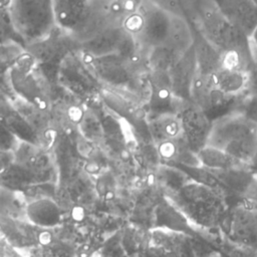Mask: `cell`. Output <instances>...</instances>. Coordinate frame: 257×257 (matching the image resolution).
<instances>
[{
	"label": "cell",
	"mask_w": 257,
	"mask_h": 257,
	"mask_svg": "<svg viewBox=\"0 0 257 257\" xmlns=\"http://www.w3.org/2000/svg\"><path fill=\"white\" fill-rule=\"evenodd\" d=\"M219 251L225 241L222 228L231 205L217 190L193 179L166 195Z\"/></svg>",
	"instance_id": "cell-1"
},
{
	"label": "cell",
	"mask_w": 257,
	"mask_h": 257,
	"mask_svg": "<svg viewBox=\"0 0 257 257\" xmlns=\"http://www.w3.org/2000/svg\"><path fill=\"white\" fill-rule=\"evenodd\" d=\"M190 23L220 52L222 65L249 71L254 62L250 38L224 16L216 0L207 2Z\"/></svg>",
	"instance_id": "cell-2"
},
{
	"label": "cell",
	"mask_w": 257,
	"mask_h": 257,
	"mask_svg": "<svg viewBox=\"0 0 257 257\" xmlns=\"http://www.w3.org/2000/svg\"><path fill=\"white\" fill-rule=\"evenodd\" d=\"M208 145L248 166L257 148V124L240 111L221 117L213 122Z\"/></svg>",
	"instance_id": "cell-3"
},
{
	"label": "cell",
	"mask_w": 257,
	"mask_h": 257,
	"mask_svg": "<svg viewBox=\"0 0 257 257\" xmlns=\"http://www.w3.org/2000/svg\"><path fill=\"white\" fill-rule=\"evenodd\" d=\"M7 13L13 30L29 42L47 38L57 27L53 0H9Z\"/></svg>",
	"instance_id": "cell-4"
},
{
	"label": "cell",
	"mask_w": 257,
	"mask_h": 257,
	"mask_svg": "<svg viewBox=\"0 0 257 257\" xmlns=\"http://www.w3.org/2000/svg\"><path fill=\"white\" fill-rule=\"evenodd\" d=\"M171 20L172 15L150 0H145L138 9L121 16V24L125 32L150 50L165 43Z\"/></svg>",
	"instance_id": "cell-5"
},
{
	"label": "cell",
	"mask_w": 257,
	"mask_h": 257,
	"mask_svg": "<svg viewBox=\"0 0 257 257\" xmlns=\"http://www.w3.org/2000/svg\"><path fill=\"white\" fill-rule=\"evenodd\" d=\"M222 233L239 254L257 255V217L248 199L230 208Z\"/></svg>",
	"instance_id": "cell-6"
},
{
	"label": "cell",
	"mask_w": 257,
	"mask_h": 257,
	"mask_svg": "<svg viewBox=\"0 0 257 257\" xmlns=\"http://www.w3.org/2000/svg\"><path fill=\"white\" fill-rule=\"evenodd\" d=\"M247 93L241 95L227 94L216 86L212 74L198 72L192 86L191 100L214 122L221 117L238 112Z\"/></svg>",
	"instance_id": "cell-7"
},
{
	"label": "cell",
	"mask_w": 257,
	"mask_h": 257,
	"mask_svg": "<svg viewBox=\"0 0 257 257\" xmlns=\"http://www.w3.org/2000/svg\"><path fill=\"white\" fill-rule=\"evenodd\" d=\"M210 171L214 180L212 188L220 192L231 207L244 199L253 198L257 188V175L248 166Z\"/></svg>",
	"instance_id": "cell-8"
},
{
	"label": "cell",
	"mask_w": 257,
	"mask_h": 257,
	"mask_svg": "<svg viewBox=\"0 0 257 257\" xmlns=\"http://www.w3.org/2000/svg\"><path fill=\"white\" fill-rule=\"evenodd\" d=\"M183 137L192 151L198 153L208 145L213 121L192 100H185L178 110Z\"/></svg>",
	"instance_id": "cell-9"
},
{
	"label": "cell",
	"mask_w": 257,
	"mask_h": 257,
	"mask_svg": "<svg viewBox=\"0 0 257 257\" xmlns=\"http://www.w3.org/2000/svg\"><path fill=\"white\" fill-rule=\"evenodd\" d=\"M198 73V64L194 47L188 49L169 70L174 94L181 100H191L192 86Z\"/></svg>",
	"instance_id": "cell-10"
},
{
	"label": "cell",
	"mask_w": 257,
	"mask_h": 257,
	"mask_svg": "<svg viewBox=\"0 0 257 257\" xmlns=\"http://www.w3.org/2000/svg\"><path fill=\"white\" fill-rule=\"evenodd\" d=\"M224 16L250 37L257 25V6L253 0H216Z\"/></svg>",
	"instance_id": "cell-11"
},
{
	"label": "cell",
	"mask_w": 257,
	"mask_h": 257,
	"mask_svg": "<svg viewBox=\"0 0 257 257\" xmlns=\"http://www.w3.org/2000/svg\"><path fill=\"white\" fill-rule=\"evenodd\" d=\"M191 26L193 29V47L197 59L198 72L211 75L222 66V56L195 26L192 24Z\"/></svg>",
	"instance_id": "cell-12"
},
{
	"label": "cell",
	"mask_w": 257,
	"mask_h": 257,
	"mask_svg": "<svg viewBox=\"0 0 257 257\" xmlns=\"http://www.w3.org/2000/svg\"><path fill=\"white\" fill-rule=\"evenodd\" d=\"M212 78L218 88L227 94L241 95L248 92V71L222 65L213 74Z\"/></svg>",
	"instance_id": "cell-13"
},
{
	"label": "cell",
	"mask_w": 257,
	"mask_h": 257,
	"mask_svg": "<svg viewBox=\"0 0 257 257\" xmlns=\"http://www.w3.org/2000/svg\"><path fill=\"white\" fill-rule=\"evenodd\" d=\"M200 166L210 170H226L247 166L225 151L207 145L197 153Z\"/></svg>",
	"instance_id": "cell-14"
},
{
	"label": "cell",
	"mask_w": 257,
	"mask_h": 257,
	"mask_svg": "<svg viewBox=\"0 0 257 257\" xmlns=\"http://www.w3.org/2000/svg\"><path fill=\"white\" fill-rule=\"evenodd\" d=\"M151 130L157 144L183 136L181 120L178 112H166L153 115Z\"/></svg>",
	"instance_id": "cell-15"
},
{
	"label": "cell",
	"mask_w": 257,
	"mask_h": 257,
	"mask_svg": "<svg viewBox=\"0 0 257 257\" xmlns=\"http://www.w3.org/2000/svg\"><path fill=\"white\" fill-rule=\"evenodd\" d=\"M170 15L192 21L199 10L210 0H150Z\"/></svg>",
	"instance_id": "cell-16"
},
{
	"label": "cell",
	"mask_w": 257,
	"mask_h": 257,
	"mask_svg": "<svg viewBox=\"0 0 257 257\" xmlns=\"http://www.w3.org/2000/svg\"><path fill=\"white\" fill-rule=\"evenodd\" d=\"M239 111L257 124V93L248 92Z\"/></svg>",
	"instance_id": "cell-17"
},
{
	"label": "cell",
	"mask_w": 257,
	"mask_h": 257,
	"mask_svg": "<svg viewBox=\"0 0 257 257\" xmlns=\"http://www.w3.org/2000/svg\"><path fill=\"white\" fill-rule=\"evenodd\" d=\"M145 0H114L112 8L120 16L131 13L138 9Z\"/></svg>",
	"instance_id": "cell-18"
},
{
	"label": "cell",
	"mask_w": 257,
	"mask_h": 257,
	"mask_svg": "<svg viewBox=\"0 0 257 257\" xmlns=\"http://www.w3.org/2000/svg\"><path fill=\"white\" fill-rule=\"evenodd\" d=\"M10 30H13L7 12L0 10V42L8 41V34Z\"/></svg>",
	"instance_id": "cell-19"
},
{
	"label": "cell",
	"mask_w": 257,
	"mask_h": 257,
	"mask_svg": "<svg viewBox=\"0 0 257 257\" xmlns=\"http://www.w3.org/2000/svg\"><path fill=\"white\" fill-rule=\"evenodd\" d=\"M253 55H254V62L248 71V75H249L248 92L249 93H257V50H253Z\"/></svg>",
	"instance_id": "cell-20"
},
{
	"label": "cell",
	"mask_w": 257,
	"mask_h": 257,
	"mask_svg": "<svg viewBox=\"0 0 257 257\" xmlns=\"http://www.w3.org/2000/svg\"><path fill=\"white\" fill-rule=\"evenodd\" d=\"M248 167H249V169H250L254 174L257 175V148H256V150H255V153H254L252 159L250 160V162H249V164H248Z\"/></svg>",
	"instance_id": "cell-21"
},
{
	"label": "cell",
	"mask_w": 257,
	"mask_h": 257,
	"mask_svg": "<svg viewBox=\"0 0 257 257\" xmlns=\"http://www.w3.org/2000/svg\"><path fill=\"white\" fill-rule=\"evenodd\" d=\"M85 170L90 174H95L99 171V166L94 162H90L85 165Z\"/></svg>",
	"instance_id": "cell-22"
},
{
	"label": "cell",
	"mask_w": 257,
	"mask_h": 257,
	"mask_svg": "<svg viewBox=\"0 0 257 257\" xmlns=\"http://www.w3.org/2000/svg\"><path fill=\"white\" fill-rule=\"evenodd\" d=\"M250 42H251V45H252V48L257 50V25L255 27V29L253 30L252 34L250 35Z\"/></svg>",
	"instance_id": "cell-23"
},
{
	"label": "cell",
	"mask_w": 257,
	"mask_h": 257,
	"mask_svg": "<svg viewBox=\"0 0 257 257\" xmlns=\"http://www.w3.org/2000/svg\"><path fill=\"white\" fill-rule=\"evenodd\" d=\"M249 200V204L252 208V210L254 211L256 217H257V200H254V199H248Z\"/></svg>",
	"instance_id": "cell-24"
},
{
	"label": "cell",
	"mask_w": 257,
	"mask_h": 257,
	"mask_svg": "<svg viewBox=\"0 0 257 257\" xmlns=\"http://www.w3.org/2000/svg\"><path fill=\"white\" fill-rule=\"evenodd\" d=\"M98 1H101V2H103V3H106V4L111 5V4L113 3V1H114V0H98Z\"/></svg>",
	"instance_id": "cell-25"
},
{
	"label": "cell",
	"mask_w": 257,
	"mask_h": 257,
	"mask_svg": "<svg viewBox=\"0 0 257 257\" xmlns=\"http://www.w3.org/2000/svg\"><path fill=\"white\" fill-rule=\"evenodd\" d=\"M252 199H254V200H257V188H256V191H255V193H254V196H253V198Z\"/></svg>",
	"instance_id": "cell-26"
},
{
	"label": "cell",
	"mask_w": 257,
	"mask_h": 257,
	"mask_svg": "<svg viewBox=\"0 0 257 257\" xmlns=\"http://www.w3.org/2000/svg\"><path fill=\"white\" fill-rule=\"evenodd\" d=\"M254 1V3H255V5L257 6V0H253Z\"/></svg>",
	"instance_id": "cell-27"
},
{
	"label": "cell",
	"mask_w": 257,
	"mask_h": 257,
	"mask_svg": "<svg viewBox=\"0 0 257 257\" xmlns=\"http://www.w3.org/2000/svg\"><path fill=\"white\" fill-rule=\"evenodd\" d=\"M254 50H255V49H254Z\"/></svg>",
	"instance_id": "cell-28"
}]
</instances>
